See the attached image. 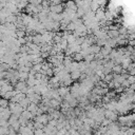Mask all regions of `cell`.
Segmentation results:
<instances>
[{"label":"cell","mask_w":135,"mask_h":135,"mask_svg":"<svg viewBox=\"0 0 135 135\" xmlns=\"http://www.w3.org/2000/svg\"><path fill=\"white\" fill-rule=\"evenodd\" d=\"M18 133L20 135H34V130L28 128L27 126H21Z\"/></svg>","instance_id":"cell-1"},{"label":"cell","mask_w":135,"mask_h":135,"mask_svg":"<svg viewBox=\"0 0 135 135\" xmlns=\"http://www.w3.org/2000/svg\"><path fill=\"white\" fill-rule=\"evenodd\" d=\"M12 115V112H11V110H9V108L7 107V108H4V109H2V111H1V114H0V117L1 118H3V119H6V120H8V118H9V116Z\"/></svg>","instance_id":"cell-2"},{"label":"cell","mask_w":135,"mask_h":135,"mask_svg":"<svg viewBox=\"0 0 135 135\" xmlns=\"http://www.w3.org/2000/svg\"><path fill=\"white\" fill-rule=\"evenodd\" d=\"M13 90H14V86L9 82H6V83H4L3 85L0 86V93H5V92H8V91H13Z\"/></svg>","instance_id":"cell-3"},{"label":"cell","mask_w":135,"mask_h":135,"mask_svg":"<svg viewBox=\"0 0 135 135\" xmlns=\"http://www.w3.org/2000/svg\"><path fill=\"white\" fill-rule=\"evenodd\" d=\"M39 108L37 107V103H34V102H30V104L27 105V108H26V110H28L34 116L36 115V113H37V110H38Z\"/></svg>","instance_id":"cell-4"},{"label":"cell","mask_w":135,"mask_h":135,"mask_svg":"<svg viewBox=\"0 0 135 135\" xmlns=\"http://www.w3.org/2000/svg\"><path fill=\"white\" fill-rule=\"evenodd\" d=\"M21 116H22L23 118H25L26 120H31V119L33 118V116H34V115H33L28 110H23V111H22V113H21Z\"/></svg>","instance_id":"cell-5"},{"label":"cell","mask_w":135,"mask_h":135,"mask_svg":"<svg viewBox=\"0 0 135 135\" xmlns=\"http://www.w3.org/2000/svg\"><path fill=\"white\" fill-rule=\"evenodd\" d=\"M30 102H31V101H30V99H28L27 97H25V98L21 99V100H20L18 103H19V104H20V105H21L23 109H26V108H27V105L30 104Z\"/></svg>","instance_id":"cell-6"},{"label":"cell","mask_w":135,"mask_h":135,"mask_svg":"<svg viewBox=\"0 0 135 135\" xmlns=\"http://www.w3.org/2000/svg\"><path fill=\"white\" fill-rule=\"evenodd\" d=\"M68 92H69V89L65 88V86H61V88L58 89V94H59V96L64 97V96L68 94Z\"/></svg>","instance_id":"cell-7"},{"label":"cell","mask_w":135,"mask_h":135,"mask_svg":"<svg viewBox=\"0 0 135 135\" xmlns=\"http://www.w3.org/2000/svg\"><path fill=\"white\" fill-rule=\"evenodd\" d=\"M8 103H9V101H8V99H5V98H2L1 97V99H0V108H7L8 107Z\"/></svg>","instance_id":"cell-8"},{"label":"cell","mask_w":135,"mask_h":135,"mask_svg":"<svg viewBox=\"0 0 135 135\" xmlns=\"http://www.w3.org/2000/svg\"><path fill=\"white\" fill-rule=\"evenodd\" d=\"M27 77H28V73L27 72H20L19 71V80L24 81L25 79H27Z\"/></svg>","instance_id":"cell-9"},{"label":"cell","mask_w":135,"mask_h":135,"mask_svg":"<svg viewBox=\"0 0 135 135\" xmlns=\"http://www.w3.org/2000/svg\"><path fill=\"white\" fill-rule=\"evenodd\" d=\"M12 129H14L16 132H18L19 131V129H20V127H21V124H20V122L17 120V121H15V122H13L11 126H9Z\"/></svg>","instance_id":"cell-10"},{"label":"cell","mask_w":135,"mask_h":135,"mask_svg":"<svg viewBox=\"0 0 135 135\" xmlns=\"http://www.w3.org/2000/svg\"><path fill=\"white\" fill-rule=\"evenodd\" d=\"M9 132V127H0V135H7Z\"/></svg>","instance_id":"cell-11"},{"label":"cell","mask_w":135,"mask_h":135,"mask_svg":"<svg viewBox=\"0 0 135 135\" xmlns=\"http://www.w3.org/2000/svg\"><path fill=\"white\" fill-rule=\"evenodd\" d=\"M100 51H101V54H102L103 56H105V55H108V54L111 52V47H110L109 45H105V46L102 47Z\"/></svg>","instance_id":"cell-12"},{"label":"cell","mask_w":135,"mask_h":135,"mask_svg":"<svg viewBox=\"0 0 135 135\" xmlns=\"http://www.w3.org/2000/svg\"><path fill=\"white\" fill-rule=\"evenodd\" d=\"M79 76H80V71L79 70L72 71V74H71V78L72 79H77V78H79Z\"/></svg>","instance_id":"cell-13"},{"label":"cell","mask_w":135,"mask_h":135,"mask_svg":"<svg viewBox=\"0 0 135 135\" xmlns=\"http://www.w3.org/2000/svg\"><path fill=\"white\" fill-rule=\"evenodd\" d=\"M74 59H75L77 62H80V61L83 59V55H82L80 52H77V53L75 54V56H74Z\"/></svg>","instance_id":"cell-14"},{"label":"cell","mask_w":135,"mask_h":135,"mask_svg":"<svg viewBox=\"0 0 135 135\" xmlns=\"http://www.w3.org/2000/svg\"><path fill=\"white\" fill-rule=\"evenodd\" d=\"M34 135H44L43 129H34Z\"/></svg>","instance_id":"cell-15"},{"label":"cell","mask_w":135,"mask_h":135,"mask_svg":"<svg viewBox=\"0 0 135 135\" xmlns=\"http://www.w3.org/2000/svg\"><path fill=\"white\" fill-rule=\"evenodd\" d=\"M109 36L112 37V38H115L116 36H118V32H116V31H110L109 32Z\"/></svg>","instance_id":"cell-16"},{"label":"cell","mask_w":135,"mask_h":135,"mask_svg":"<svg viewBox=\"0 0 135 135\" xmlns=\"http://www.w3.org/2000/svg\"><path fill=\"white\" fill-rule=\"evenodd\" d=\"M112 79H113L112 75H105V76H104V78H103V80H104L105 82H109V81H111Z\"/></svg>","instance_id":"cell-17"},{"label":"cell","mask_w":135,"mask_h":135,"mask_svg":"<svg viewBox=\"0 0 135 135\" xmlns=\"http://www.w3.org/2000/svg\"><path fill=\"white\" fill-rule=\"evenodd\" d=\"M112 70H113L114 72H116V73H117V72L119 73V72L121 71V68H120L119 65H115V66H113V69H112Z\"/></svg>","instance_id":"cell-18"},{"label":"cell","mask_w":135,"mask_h":135,"mask_svg":"<svg viewBox=\"0 0 135 135\" xmlns=\"http://www.w3.org/2000/svg\"><path fill=\"white\" fill-rule=\"evenodd\" d=\"M7 135H18V134H17V132H16L14 129H12V128L9 127V132H8Z\"/></svg>","instance_id":"cell-19"},{"label":"cell","mask_w":135,"mask_h":135,"mask_svg":"<svg viewBox=\"0 0 135 135\" xmlns=\"http://www.w3.org/2000/svg\"><path fill=\"white\" fill-rule=\"evenodd\" d=\"M0 24H2V23H1V19H0Z\"/></svg>","instance_id":"cell-20"}]
</instances>
